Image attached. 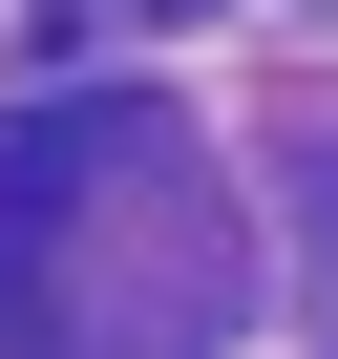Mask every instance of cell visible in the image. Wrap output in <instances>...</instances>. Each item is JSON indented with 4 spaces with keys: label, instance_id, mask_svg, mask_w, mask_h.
<instances>
[{
    "label": "cell",
    "instance_id": "cell-2",
    "mask_svg": "<svg viewBox=\"0 0 338 359\" xmlns=\"http://www.w3.org/2000/svg\"><path fill=\"white\" fill-rule=\"evenodd\" d=\"M148 22H191V0H148Z\"/></svg>",
    "mask_w": 338,
    "mask_h": 359
},
{
    "label": "cell",
    "instance_id": "cell-1",
    "mask_svg": "<svg viewBox=\"0 0 338 359\" xmlns=\"http://www.w3.org/2000/svg\"><path fill=\"white\" fill-rule=\"evenodd\" d=\"M233 296H254V233L148 85L0 127V359H212Z\"/></svg>",
    "mask_w": 338,
    "mask_h": 359
}]
</instances>
